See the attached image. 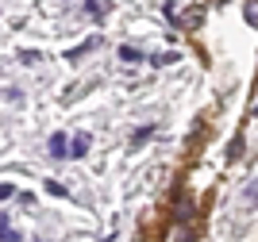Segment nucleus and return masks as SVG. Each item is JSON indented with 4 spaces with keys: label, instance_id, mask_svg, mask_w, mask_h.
<instances>
[{
    "label": "nucleus",
    "instance_id": "obj_7",
    "mask_svg": "<svg viewBox=\"0 0 258 242\" xmlns=\"http://www.w3.org/2000/svg\"><path fill=\"white\" fill-rule=\"evenodd\" d=\"M151 135H154V127H139V131L131 135V146H143V142H147Z\"/></svg>",
    "mask_w": 258,
    "mask_h": 242
},
{
    "label": "nucleus",
    "instance_id": "obj_8",
    "mask_svg": "<svg viewBox=\"0 0 258 242\" xmlns=\"http://www.w3.org/2000/svg\"><path fill=\"white\" fill-rule=\"evenodd\" d=\"M0 238H4V242H16V238H20V234L12 231V223L4 219V215H0Z\"/></svg>",
    "mask_w": 258,
    "mask_h": 242
},
{
    "label": "nucleus",
    "instance_id": "obj_3",
    "mask_svg": "<svg viewBox=\"0 0 258 242\" xmlns=\"http://www.w3.org/2000/svg\"><path fill=\"white\" fill-rule=\"evenodd\" d=\"M243 16H247V23L258 31V0H243Z\"/></svg>",
    "mask_w": 258,
    "mask_h": 242
},
{
    "label": "nucleus",
    "instance_id": "obj_11",
    "mask_svg": "<svg viewBox=\"0 0 258 242\" xmlns=\"http://www.w3.org/2000/svg\"><path fill=\"white\" fill-rule=\"evenodd\" d=\"M154 65H170V62H177V58H173V54H158V58H151Z\"/></svg>",
    "mask_w": 258,
    "mask_h": 242
},
{
    "label": "nucleus",
    "instance_id": "obj_5",
    "mask_svg": "<svg viewBox=\"0 0 258 242\" xmlns=\"http://www.w3.org/2000/svg\"><path fill=\"white\" fill-rule=\"evenodd\" d=\"M201 16H205V12H201V8H193V12H185V16H181V27H189V31H193L197 23H201Z\"/></svg>",
    "mask_w": 258,
    "mask_h": 242
},
{
    "label": "nucleus",
    "instance_id": "obj_4",
    "mask_svg": "<svg viewBox=\"0 0 258 242\" xmlns=\"http://www.w3.org/2000/svg\"><path fill=\"white\" fill-rule=\"evenodd\" d=\"M97 46H100V39H89V42H81V46H74V50L66 54V58L74 62V58H81V54H89V50H97Z\"/></svg>",
    "mask_w": 258,
    "mask_h": 242
},
{
    "label": "nucleus",
    "instance_id": "obj_13",
    "mask_svg": "<svg viewBox=\"0 0 258 242\" xmlns=\"http://www.w3.org/2000/svg\"><path fill=\"white\" fill-rule=\"evenodd\" d=\"M12 196H16V189H12V185H0V200H12Z\"/></svg>",
    "mask_w": 258,
    "mask_h": 242
},
{
    "label": "nucleus",
    "instance_id": "obj_2",
    "mask_svg": "<svg viewBox=\"0 0 258 242\" xmlns=\"http://www.w3.org/2000/svg\"><path fill=\"white\" fill-rule=\"evenodd\" d=\"M89 150V135H74V142H70V158H81Z\"/></svg>",
    "mask_w": 258,
    "mask_h": 242
},
{
    "label": "nucleus",
    "instance_id": "obj_10",
    "mask_svg": "<svg viewBox=\"0 0 258 242\" xmlns=\"http://www.w3.org/2000/svg\"><path fill=\"white\" fill-rule=\"evenodd\" d=\"M46 192H50V196H66V185H58V181H46Z\"/></svg>",
    "mask_w": 258,
    "mask_h": 242
},
{
    "label": "nucleus",
    "instance_id": "obj_1",
    "mask_svg": "<svg viewBox=\"0 0 258 242\" xmlns=\"http://www.w3.org/2000/svg\"><path fill=\"white\" fill-rule=\"evenodd\" d=\"M50 154H54V158H70V142H66V135L50 138Z\"/></svg>",
    "mask_w": 258,
    "mask_h": 242
},
{
    "label": "nucleus",
    "instance_id": "obj_12",
    "mask_svg": "<svg viewBox=\"0 0 258 242\" xmlns=\"http://www.w3.org/2000/svg\"><path fill=\"white\" fill-rule=\"evenodd\" d=\"M247 204H258V181H250V192H247Z\"/></svg>",
    "mask_w": 258,
    "mask_h": 242
},
{
    "label": "nucleus",
    "instance_id": "obj_9",
    "mask_svg": "<svg viewBox=\"0 0 258 242\" xmlns=\"http://www.w3.org/2000/svg\"><path fill=\"white\" fill-rule=\"evenodd\" d=\"M85 12L93 20H100V16H104V4H100V0H85Z\"/></svg>",
    "mask_w": 258,
    "mask_h": 242
},
{
    "label": "nucleus",
    "instance_id": "obj_6",
    "mask_svg": "<svg viewBox=\"0 0 258 242\" xmlns=\"http://www.w3.org/2000/svg\"><path fill=\"white\" fill-rule=\"evenodd\" d=\"M119 62H143V54L135 46H119Z\"/></svg>",
    "mask_w": 258,
    "mask_h": 242
}]
</instances>
